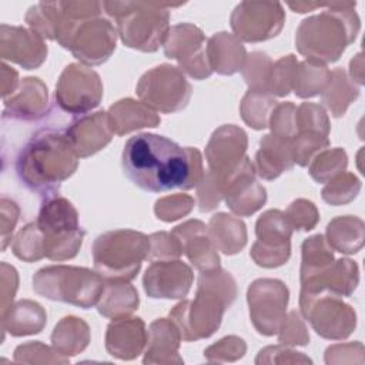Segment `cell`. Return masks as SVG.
I'll use <instances>...</instances> for the list:
<instances>
[{"label": "cell", "instance_id": "obj_59", "mask_svg": "<svg viewBox=\"0 0 365 365\" xmlns=\"http://www.w3.org/2000/svg\"><path fill=\"white\" fill-rule=\"evenodd\" d=\"M0 78H1L0 80V83H1V97L6 98L17 90V87L20 84L19 73L13 67H10L9 64H6L3 61L1 68H0Z\"/></svg>", "mask_w": 365, "mask_h": 365}, {"label": "cell", "instance_id": "obj_48", "mask_svg": "<svg viewBox=\"0 0 365 365\" xmlns=\"http://www.w3.org/2000/svg\"><path fill=\"white\" fill-rule=\"evenodd\" d=\"M292 231H311L319 221V211L317 205L305 198L294 200L284 211Z\"/></svg>", "mask_w": 365, "mask_h": 365}, {"label": "cell", "instance_id": "obj_43", "mask_svg": "<svg viewBox=\"0 0 365 365\" xmlns=\"http://www.w3.org/2000/svg\"><path fill=\"white\" fill-rule=\"evenodd\" d=\"M272 68V60L264 51H252L247 54V60L241 70L244 81L248 86V90L254 91H268L269 74Z\"/></svg>", "mask_w": 365, "mask_h": 365}, {"label": "cell", "instance_id": "obj_41", "mask_svg": "<svg viewBox=\"0 0 365 365\" xmlns=\"http://www.w3.org/2000/svg\"><path fill=\"white\" fill-rule=\"evenodd\" d=\"M24 20L41 38L56 40L58 29V10L56 1H40L30 6Z\"/></svg>", "mask_w": 365, "mask_h": 365}, {"label": "cell", "instance_id": "obj_4", "mask_svg": "<svg viewBox=\"0 0 365 365\" xmlns=\"http://www.w3.org/2000/svg\"><path fill=\"white\" fill-rule=\"evenodd\" d=\"M355 1H331L324 11L304 19L295 33V47L307 60L335 63L361 30Z\"/></svg>", "mask_w": 365, "mask_h": 365}, {"label": "cell", "instance_id": "obj_46", "mask_svg": "<svg viewBox=\"0 0 365 365\" xmlns=\"http://www.w3.org/2000/svg\"><path fill=\"white\" fill-rule=\"evenodd\" d=\"M17 364H70V358L41 341H29L14 349Z\"/></svg>", "mask_w": 365, "mask_h": 365}, {"label": "cell", "instance_id": "obj_42", "mask_svg": "<svg viewBox=\"0 0 365 365\" xmlns=\"http://www.w3.org/2000/svg\"><path fill=\"white\" fill-rule=\"evenodd\" d=\"M361 185L359 178L354 173L344 171L325 182L321 197L329 205H345L356 198L361 191Z\"/></svg>", "mask_w": 365, "mask_h": 365}, {"label": "cell", "instance_id": "obj_24", "mask_svg": "<svg viewBox=\"0 0 365 365\" xmlns=\"http://www.w3.org/2000/svg\"><path fill=\"white\" fill-rule=\"evenodd\" d=\"M3 120L37 121L48 113V90L38 77H24L17 90L3 98Z\"/></svg>", "mask_w": 365, "mask_h": 365}, {"label": "cell", "instance_id": "obj_29", "mask_svg": "<svg viewBox=\"0 0 365 365\" xmlns=\"http://www.w3.org/2000/svg\"><path fill=\"white\" fill-rule=\"evenodd\" d=\"M108 124L115 135H124L141 128L157 127L161 123L157 111L134 98H121L107 111Z\"/></svg>", "mask_w": 365, "mask_h": 365}, {"label": "cell", "instance_id": "obj_15", "mask_svg": "<svg viewBox=\"0 0 365 365\" xmlns=\"http://www.w3.org/2000/svg\"><path fill=\"white\" fill-rule=\"evenodd\" d=\"M163 47L165 57L175 60L178 68L191 78L205 80L212 74L207 58V38L195 24L171 26Z\"/></svg>", "mask_w": 365, "mask_h": 365}, {"label": "cell", "instance_id": "obj_61", "mask_svg": "<svg viewBox=\"0 0 365 365\" xmlns=\"http://www.w3.org/2000/svg\"><path fill=\"white\" fill-rule=\"evenodd\" d=\"M287 4L295 13H308V11H314L315 9H321L327 6V3H315V1H289Z\"/></svg>", "mask_w": 365, "mask_h": 365}, {"label": "cell", "instance_id": "obj_5", "mask_svg": "<svg viewBox=\"0 0 365 365\" xmlns=\"http://www.w3.org/2000/svg\"><path fill=\"white\" fill-rule=\"evenodd\" d=\"M181 4L163 1H103V10L115 21L121 43L130 48L154 53L170 30V9Z\"/></svg>", "mask_w": 365, "mask_h": 365}, {"label": "cell", "instance_id": "obj_19", "mask_svg": "<svg viewBox=\"0 0 365 365\" xmlns=\"http://www.w3.org/2000/svg\"><path fill=\"white\" fill-rule=\"evenodd\" d=\"M255 175L254 163L245 157L224 184V201L237 217H250L267 202V190L255 180Z\"/></svg>", "mask_w": 365, "mask_h": 365}, {"label": "cell", "instance_id": "obj_60", "mask_svg": "<svg viewBox=\"0 0 365 365\" xmlns=\"http://www.w3.org/2000/svg\"><path fill=\"white\" fill-rule=\"evenodd\" d=\"M349 78L355 83L362 86L365 83L364 77V57L362 53H358L351 61H349Z\"/></svg>", "mask_w": 365, "mask_h": 365}, {"label": "cell", "instance_id": "obj_28", "mask_svg": "<svg viewBox=\"0 0 365 365\" xmlns=\"http://www.w3.org/2000/svg\"><path fill=\"white\" fill-rule=\"evenodd\" d=\"M207 58L212 73L232 76L242 70L247 50L240 38L228 31L214 33L207 40Z\"/></svg>", "mask_w": 365, "mask_h": 365}, {"label": "cell", "instance_id": "obj_45", "mask_svg": "<svg viewBox=\"0 0 365 365\" xmlns=\"http://www.w3.org/2000/svg\"><path fill=\"white\" fill-rule=\"evenodd\" d=\"M295 123H297V134L304 131L318 133L321 135L328 137L331 131L329 117L327 110L317 103H302L297 107L295 111Z\"/></svg>", "mask_w": 365, "mask_h": 365}, {"label": "cell", "instance_id": "obj_7", "mask_svg": "<svg viewBox=\"0 0 365 365\" xmlns=\"http://www.w3.org/2000/svg\"><path fill=\"white\" fill-rule=\"evenodd\" d=\"M106 279L96 271L74 265H48L33 275V289L40 297L83 309L97 305Z\"/></svg>", "mask_w": 365, "mask_h": 365}, {"label": "cell", "instance_id": "obj_9", "mask_svg": "<svg viewBox=\"0 0 365 365\" xmlns=\"http://www.w3.org/2000/svg\"><path fill=\"white\" fill-rule=\"evenodd\" d=\"M135 93L140 101L154 111L171 114L188 106L192 87L178 67L164 63L150 68L140 77Z\"/></svg>", "mask_w": 365, "mask_h": 365}, {"label": "cell", "instance_id": "obj_10", "mask_svg": "<svg viewBox=\"0 0 365 365\" xmlns=\"http://www.w3.org/2000/svg\"><path fill=\"white\" fill-rule=\"evenodd\" d=\"M299 312L312 329L325 339H346L356 328L355 309L339 297L299 295Z\"/></svg>", "mask_w": 365, "mask_h": 365}, {"label": "cell", "instance_id": "obj_21", "mask_svg": "<svg viewBox=\"0 0 365 365\" xmlns=\"http://www.w3.org/2000/svg\"><path fill=\"white\" fill-rule=\"evenodd\" d=\"M359 284V267L349 258L335 259L321 272L301 279L299 295L351 297Z\"/></svg>", "mask_w": 365, "mask_h": 365}, {"label": "cell", "instance_id": "obj_13", "mask_svg": "<svg viewBox=\"0 0 365 365\" xmlns=\"http://www.w3.org/2000/svg\"><path fill=\"white\" fill-rule=\"evenodd\" d=\"M285 23V11L278 1H241L230 16L234 36L245 43H261L277 37Z\"/></svg>", "mask_w": 365, "mask_h": 365}, {"label": "cell", "instance_id": "obj_1", "mask_svg": "<svg viewBox=\"0 0 365 365\" xmlns=\"http://www.w3.org/2000/svg\"><path fill=\"white\" fill-rule=\"evenodd\" d=\"M121 167L124 175L144 191L190 190L187 150L164 135L140 133L130 137L123 148Z\"/></svg>", "mask_w": 365, "mask_h": 365}, {"label": "cell", "instance_id": "obj_50", "mask_svg": "<svg viewBox=\"0 0 365 365\" xmlns=\"http://www.w3.org/2000/svg\"><path fill=\"white\" fill-rule=\"evenodd\" d=\"M278 342L285 346H297V345H308L309 344V332L305 325V319L298 311H289L282 324L279 325V329L277 332Z\"/></svg>", "mask_w": 365, "mask_h": 365}, {"label": "cell", "instance_id": "obj_58", "mask_svg": "<svg viewBox=\"0 0 365 365\" xmlns=\"http://www.w3.org/2000/svg\"><path fill=\"white\" fill-rule=\"evenodd\" d=\"M17 288H19L17 269L7 262H1L0 264V315L4 314L13 304Z\"/></svg>", "mask_w": 365, "mask_h": 365}, {"label": "cell", "instance_id": "obj_25", "mask_svg": "<svg viewBox=\"0 0 365 365\" xmlns=\"http://www.w3.org/2000/svg\"><path fill=\"white\" fill-rule=\"evenodd\" d=\"M147 336L148 329L141 318L130 315L114 318L106 331V349L117 359L131 361L144 354Z\"/></svg>", "mask_w": 365, "mask_h": 365}, {"label": "cell", "instance_id": "obj_36", "mask_svg": "<svg viewBox=\"0 0 365 365\" xmlns=\"http://www.w3.org/2000/svg\"><path fill=\"white\" fill-rule=\"evenodd\" d=\"M334 261V250L328 244L325 235L315 234L305 238L301 245L299 281L321 272Z\"/></svg>", "mask_w": 365, "mask_h": 365}, {"label": "cell", "instance_id": "obj_34", "mask_svg": "<svg viewBox=\"0 0 365 365\" xmlns=\"http://www.w3.org/2000/svg\"><path fill=\"white\" fill-rule=\"evenodd\" d=\"M91 339L88 324L74 315L61 318L51 332V346L64 356H74L83 352Z\"/></svg>", "mask_w": 365, "mask_h": 365}, {"label": "cell", "instance_id": "obj_51", "mask_svg": "<svg viewBox=\"0 0 365 365\" xmlns=\"http://www.w3.org/2000/svg\"><path fill=\"white\" fill-rule=\"evenodd\" d=\"M247 352V344L237 335H228L214 342L204 351V356L208 362H234L241 359Z\"/></svg>", "mask_w": 365, "mask_h": 365}, {"label": "cell", "instance_id": "obj_27", "mask_svg": "<svg viewBox=\"0 0 365 365\" xmlns=\"http://www.w3.org/2000/svg\"><path fill=\"white\" fill-rule=\"evenodd\" d=\"M295 165L292 155V138L265 134L259 140V148L255 154V174L262 180L271 181Z\"/></svg>", "mask_w": 365, "mask_h": 365}, {"label": "cell", "instance_id": "obj_47", "mask_svg": "<svg viewBox=\"0 0 365 365\" xmlns=\"http://www.w3.org/2000/svg\"><path fill=\"white\" fill-rule=\"evenodd\" d=\"M329 147V138L312 131L298 133L292 138L294 163L299 167H307L311 160L322 150Z\"/></svg>", "mask_w": 365, "mask_h": 365}, {"label": "cell", "instance_id": "obj_3", "mask_svg": "<svg viewBox=\"0 0 365 365\" xmlns=\"http://www.w3.org/2000/svg\"><path fill=\"white\" fill-rule=\"evenodd\" d=\"M237 298L234 277L222 269L201 272L194 299H182L168 314L182 341L210 338L221 325L224 312Z\"/></svg>", "mask_w": 365, "mask_h": 365}, {"label": "cell", "instance_id": "obj_54", "mask_svg": "<svg viewBox=\"0 0 365 365\" xmlns=\"http://www.w3.org/2000/svg\"><path fill=\"white\" fill-rule=\"evenodd\" d=\"M150 237V252L148 261H161V259H178L182 255L178 240L167 231L154 232Z\"/></svg>", "mask_w": 365, "mask_h": 365}, {"label": "cell", "instance_id": "obj_26", "mask_svg": "<svg viewBox=\"0 0 365 365\" xmlns=\"http://www.w3.org/2000/svg\"><path fill=\"white\" fill-rule=\"evenodd\" d=\"M182 338L177 325L170 318H158L148 327L147 345L144 349L143 362L171 365L184 364L178 349Z\"/></svg>", "mask_w": 365, "mask_h": 365}, {"label": "cell", "instance_id": "obj_39", "mask_svg": "<svg viewBox=\"0 0 365 365\" xmlns=\"http://www.w3.org/2000/svg\"><path fill=\"white\" fill-rule=\"evenodd\" d=\"M346 167L348 155L344 148H325L311 160L308 164V173L314 181L325 184L335 175L346 171Z\"/></svg>", "mask_w": 365, "mask_h": 365}, {"label": "cell", "instance_id": "obj_8", "mask_svg": "<svg viewBox=\"0 0 365 365\" xmlns=\"http://www.w3.org/2000/svg\"><path fill=\"white\" fill-rule=\"evenodd\" d=\"M36 222L43 231L46 258L66 261L78 254L86 231L71 201L58 194L44 198Z\"/></svg>", "mask_w": 365, "mask_h": 365}, {"label": "cell", "instance_id": "obj_38", "mask_svg": "<svg viewBox=\"0 0 365 365\" xmlns=\"http://www.w3.org/2000/svg\"><path fill=\"white\" fill-rule=\"evenodd\" d=\"M331 77V70L319 63L304 60L298 63L294 88L297 97L311 98L324 91Z\"/></svg>", "mask_w": 365, "mask_h": 365}, {"label": "cell", "instance_id": "obj_57", "mask_svg": "<svg viewBox=\"0 0 365 365\" xmlns=\"http://www.w3.org/2000/svg\"><path fill=\"white\" fill-rule=\"evenodd\" d=\"M20 208L17 202L7 197H1L0 200V232H1V251L11 244L13 231L19 221Z\"/></svg>", "mask_w": 365, "mask_h": 365}, {"label": "cell", "instance_id": "obj_16", "mask_svg": "<svg viewBox=\"0 0 365 365\" xmlns=\"http://www.w3.org/2000/svg\"><path fill=\"white\" fill-rule=\"evenodd\" d=\"M117 37V29L107 19H88L77 26L67 50L84 66H100L114 53Z\"/></svg>", "mask_w": 365, "mask_h": 365}, {"label": "cell", "instance_id": "obj_22", "mask_svg": "<svg viewBox=\"0 0 365 365\" xmlns=\"http://www.w3.org/2000/svg\"><path fill=\"white\" fill-rule=\"evenodd\" d=\"M171 234L178 240L181 251L191 265L200 272L221 268L217 248L214 247L208 227L201 220H188L173 228Z\"/></svg>", "mask_w": 365, "mask_h": 365}, {"label": "cell", "instance_id": "obj_33", "mask_svg": "<svg viewBox=\"0 0 365 365\" xmlns=\"http://www.w3.org/2000/svg\"><path fill=\"white\" fill-rule=\"evenodd\" d=\"M325 238L334 251L356 254L365 244V222L356 215H339L327 225Z\"/></svg>", "mask_w": 365, "mask_h": 365}, {"label": "cell", "instance_id": "obj_52", "mask_svg": "<svg viewBox=\"0 0 365 365\" xmlns=\"http://www.w3.org/2000/svg\"><path fill=\"white\" fill-rule=\"evenodd\" d=\"M221 200H224V182L217 174L207 170L197 185L198 208L201 212H210L220 205Z\"/></svg>", "mask_w": 365, "mask_h": 365}, {"label": "cell", "instance_id": "obj_56", "mask_svg": "<svg viewBox=\"0 0 365 365\" xmlns=\"http://www.w3.org/2000/svg\"><path fill=\"white\" fill-rule=\"evenodd\" d=\"M362 364L364 345L359 341L348 344H335L325 349V364Z\"/></svg>", "mask_w": 365, "mask_h": 365}, {"label": "cell", "instance_id": "obj_23", "mask_svg": "<svg viewBox=\"0 0 365 365\" xmlns=\"http://www.w3.org/2000/svg\"><path fill=\"white\" fill-rule=\"evenodd\" d=\"M64 133L78 158L91 157L103 150L114 134L108 124L107 111L104 110L80 115Z\"/></svg>", "mask_w": 365, "mask_h": 365}, {"label": "cell", "instance_id": "obj_20", "mask_svg": "<svg viewBox=\"0 0 365 365\" xmlns=\"http://www.w3.org/2000/svg\"><path fill=\"white\" fill-rule=\"evenodd\" d=\"M47 44L31 29L0 26V57L19 64L24 70L38 68L47 58Z\"/></svg>", "mask_w": 365, "mask_h": 365}, {"label": "cell", "instance_id": "obj_31", "mask_svg": "<svg viewBox=\"0 0 365 365\" xmlns=\"http://www.w3.org/2000/svg\"><path fill=\"white\" fill-rule=\"evenodd\" d=\"M207 227L214 247L225 255L238 254L247 244V227L238 217L217 212L210 218Z\"/></svg>", "mask_w": 365, "mask_h": 365}, {"label": "cell", "instance_id": "obj_30", "mask_svg": "<svg viewBox=\"0 0 365 365\" xmlns=\"http://www.w3.org/2000/svg\"><path fill=\"white\" fill-rule=\"evenodd\" d=\"M3 332L11 336H26L40 334L47 324L46 309L36 301L20 299L0 315Z\"/></svg>", "mask_w": 365, "mask_h": 365}, {"label": "cell", "instance_id": "obj_6", "mask_svg": "<svg viewBox=\"0 0 365 365\" xmlns=\"http://www.w3.org/2000/svg\"><path fill=\"white\" fill-rule=\"evenodd\" d=\"M148 252L150 237L125 228L100 234L91 247L94 269L104 279H134Z\"/></svg>", "mask_w": 365, "mask_h": 365}, {"label": "cell", "instance_id": "obj_55", "mask_svg": "<svg viewBox=\"0 0 365 365\" xmlns=\"http://www.w3.org/2000/svg\"><path fill=\"white\" fill-rule=\"evenodd\" d=\"M257 365L262 364H312V359L302 352L294 351L285 345H269L259 349L257 358Z\"/></svg>", "mask_w": 365, "mask_h": 365}, {"label": "cell", "instance_id": "obj_11", "mask_svg": "<svg viewBox=\"0 0 365 365\" xmlns=\"http://www.w3.org/2000/svg\"><path fill=\"white\" fill-rule=\"evenodd\" d=\"M103 93V81L97 71L81 63H71L57 80L54 98L64 113L83 115L101 103Z\"/></svg>", "mask_w": 365, "mask_h": 365}, {"label": "cell", "instance_id": "obj_17", "mask_svg": "<svg viewBox=\"0 0 365 365\" xmlns=\"http://www.w3.org/2000/svg\"><path fill=\"white\" fill-rule=\"evenodd\" d=\"M248 135L234 124H224L215 128L205 145V160L208 170L217 174L222 182L238 170L247 157Z\"/></svg>", "mask_w": 365, "mask_h": 365}, {"label": "cell", "instance_id": "obj_49", "mask_svg": "<svg viewBox=\"0 0 365 365\" xmlns=\"http://www.w3.org/2000/svg\"><path fill=\"white\" fill-rule=\"evenodd\" d=\"M194 204L195 200L188 194H173L155 201L154 214L164 222H173L188 215L192 211Z\"/></svg>", "mask_w": 365, "mask_h": 365}, {"label": "cell", "instance_id": "obj_18", "mask_svg": "<svg viewBox=\"0 0 365 365\" xmlns=\"http://www.w3.org/2000/svg\"><path fill=\"white\" fill-rule=\"evenodd\" d=\"M192 281L191 267L180 259L153 261L143 275L144 291L154 299H182Z\"/></svg>", "mask_w": 365, "mask_h": 365}, {"label": "cell", "instance_id": "obj_12", "mask_svg": "<svg viewBox=\"0 0 365 365\" xmlns=\"http://www.w3.org/2000/svg\"><path fill=\"white\" fill-rule=\"evenodd\" d=\"M289 289L277 278H258L247 289L250 319L255 331L264 336L278 332L287 315Z\"/></svg>", "mask_w": 365, "mask_h": 365}, {"label": "cell", "instance_id": "obj_53", "mask_svg": "<svg viewBox=\"0 0 365 365\" xmlns=\"http://www.w3.org/2000/svg\"><path fill=\"white\" fill-rule=\"evenodd\" d=\"M295 111L297 106L291 101L278 103L271 113L268 127L271 128V134L294 138L297 135V123H295Z\"/></svg>", "mask_w": 365, "mask_h": 365}, {"label": "cell", "instance_id": "obj_40", "mask_svg": "<svg viewBox=\"0 0 365 365\" xmlns=\"http://www.w3.org/2000/svg\"><path fill=\"white\" fill-rule=\"evenodd\" d=\"M13 254L24 262H36L43 259L44 255V237L37 222H29L11 240Z\"/></svg>", "mask_w": 365, "mask_h": 365}, {"label": "cell", "instance_id": "obj_37", "mask_svg": "<svg viewBox=\"0 0 365 365\" xmlns=\"http://www.w3.org/2000/svg\"><path fill=\"white\" fill-rule=\"evenodd\" d=\"M277 104L275 97L269 93L248 90L240 103V114L248 127L265 130L268 128L271 113Z\"/></svg>", "mask_w": 365, "mask_h": 365}, {"label": "cell", "instance_id": "obj_14", "mask_svg": "<svg viewBox=\"0 0 365 365\" xmlns=\"http://www.w3.org/2000/svg\"><path fill=\"white\" fill-rule=\"evenodd\" d=\"M257 241L252 244L250 257L262 268H278L291 257L292 228L281 210L262 212L255 222Z\"/></svg>", "mask_w": 365, "mask_h": 365}, {"label": "cell", "instance_id": "obj_32", "mask_svg": "<svg viewBox=\"0 0 365 365\" xmlns=\"http://www.w3.org/2000/svg\"><path fill=\"white\" fill-rule=\"evenodd\" d=\"M140 305L137 289L125 279H106L103 294L97 302V311L106 318L131 315Z\"/></svg>", "mask_w": 365, "mask_h": 365}, {"label": "cell", "instance_id": "obj_44", "mask_svg": "<svg viewBox=\"0 0 365 365\" xmlns=\"http://www.w3.org/2000/svg\"><path fill=\"white\" fill-rule=\"evenodd\" d=\"M298 58L294 54H287L272 63L268 91L274 97H285L294 88Z\"/></svg>", "mask_w": 365, "mask_h": 365}, {"label": "cell", "instance_id": "obj_2", "mask_svg": "<svg viewBox=\"0 0 365 365\" xmlns=\"http://www.w3.org/2000/svg\"><path fill=\"white\" fill-rule=\"evenodd\" d=\"M77 167L78 157L66 133L56 128H41L34 133L16 160L19 180L41 198L57 195L60 185L76 173Z\"/></svg>", "mask_w": 365, "mask_h": 365}, {"label": "cell", "instance_id": "obj_35", "mask_svg": "<svg viewBox=\"0 0 365 365\" xmlns=\"http://www.w3.org/2000/svg\"><path fill=\"white\" fill-rule=\"evenodd\" d=\"M358 97L359 87L349 78L348 73L342 67L334 68L327 87L321 93V101L329 113L336 118L342 117Z\"/></svg>", "mask_w": 365, "mask_h": 365}]
</instances>
